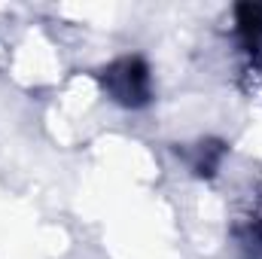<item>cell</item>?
I'll return each instance as SVG.
<instances>
[{
	"label": "cell",
	"mask_w": 262,
	"mask_h": 259,
	"mask_svg": "<svg viewBox=\"0 0 262 259\" xmlns=\"http://www.w3.org/2000/svg\"><path fill=\"white\" fill-rule=\"evenodd\" d=\"M107 82H110V92L116 95V101H125V104H140L149 92V76L140 61L116 64L107 73Z\"/></svg>",
	"instance_id": "cell-1"
}]
</instances>
